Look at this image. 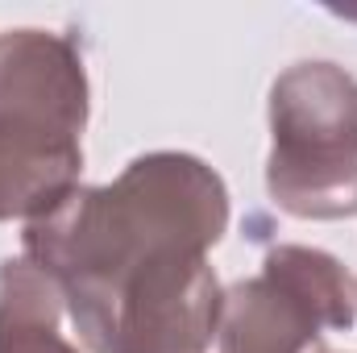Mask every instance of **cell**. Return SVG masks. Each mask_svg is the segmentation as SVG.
Returning <instances> with one entry per match:
<instances>
[{
    "label": "cell",
    "mask_w": 357,
    "mask_h": 353,
    "mask_svg": "<svg viewBox=\"0 0 357 353\" xmlns=\"http://www.w3.org/2000/svg\"><path fill=\"white\" fill-rule=\"evenodd\" d=\"M225 225L220 175L158 150L29 220L25 258L59 287L91 353H208L225 312L208 250Z\"/></svg>",
    "instance_id": "1"
},
{
    "label": "cell",
    "mask_w": 357,
    "mask_h": 353,
    "mask_svg": "<svg viewBox=\"0 0 357 353\" xmlns=\"http://www.w3.org/2000/svg\"><path fill=\"white\" fill-rule=\"evenodd\" d=\"M84 125L79 50L46 29L0 33V220H38L79 187Z\"/></svg>",
    "instance_id": "2"
},
{
    "label": "cell",
    "mask_w": 357,
    "mask_h": 353,
    "mask_svg": "<svg viewBox=\"0 0 357 353\" xmlns=\"http://www.w3.org/2000/svg\"><path fill=\"white\" fill-rule=\"evenodd\" d=\"M266 187L303 220L357 212V80L337 63H295L270 91Z\"/></svg>",
    "instance_id": "3"
},
{
    "label": "cell",
    "mask_w": 357,
    "mask_h": 353,
    "mask_svg": "<svg viewBox=\"0 0 357 353\" xmlns=\"http://www.w3.org/2000/svg\"><path fill=\"white\" fill-rule=\"evenodd\" d=\"M357 320V278L324 250L278 246L262 270L225 291L220 353H320L328 329Z\"/></svg>",
    "instance_id": "4"
},
{
    "label": "cell",
    "mask_w": 357,
    "mask_h": 353,
    "mask_svg": "<svg viewBox=\"0 0 357 353\" xmlns=\"http://www.w3.org/2000/svg\"><path fill=\"white\" fill-rule=\"evenodd\" d=\"M63 295L29 262L0 266V353H79L59 333Z\"/></svg>",
    "instance_id": "5"
}]
</instances>
